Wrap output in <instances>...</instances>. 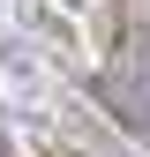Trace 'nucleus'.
<instances>
[{
  "mask_svg": "<svg viewBox=\"0 0 150 157\" xmlns=\"http://www.w3.org/2000/svg\"><path fill=\"white\" fill-rule=\"evenodd\" d=\"M98 105L120 112L135 135H150V90H143V82H128V75H98Z\"/></svg>",
  "mask_w": 150,
  "mask_h": 157,
  "instance_id": "obj_1",
  "label": "nucleus"
},
{
  "mask_svg": "<svg viewBox=\"0 0 150 157\" xmlns=\"http://www.w3.org/2000/svg\"><path fill=\"white\" fill-rule=\"evenodd\" d=\"M60 8H83V15H90V8H105V0H60Z\"/></svg>",
  "mask_w": 150,
  "mask_h": 157,
  "instance_id": "obj_2",
  "label": "nucleus"
},
{
  "mask_svg": "<svg viewBox=\"0 0 150 157\" xmlns=\"http://www.w3.org/2000/svg\"><path fill=\"white\" fill-rule=\"evenodd\" d=\"M45 157H83V150H60V142H53V150H45Z\"/></svg>",
  "mask_w": 150,
  "mask_h": 157,
  "instance_id": "obj_3",
  "label": "nucleus"
},
{
  "mask_svg": "<svg viewBox=\"0 0 150 157\" xmlns=\"http://www.w3.org/2000/svg\"><path fill=\"white\" fill-rule=\"evenodd\" d=\"M0 157H8V120H0Z\"/></svg>",
  "mask_w": 150,
  "mask_h": 157,
  "instance_id": "obj_4",
  "label": "nucleus"
}]
</instances>
